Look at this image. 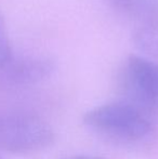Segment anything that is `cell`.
I'll return each mask as SVG.
<instances>
[{
  "label": "cell",
  "mask_w": 158,
  "mask_h": 159,
  "mask_svg": "<svg viewBox=\"0 0 158 159\" xmlns=\"http://www.w3.org/2000/svg\"><path fill=\"white\" fill-rule=\"evenodd\" d=\"M82 122L97 133L124 142H137L153 131L152 111L124 100L106 103L88 111Z\"/></svg>",
  "instance_id": "6da1fadb"
},
{
  "label": "cell",
  "mask_w": 158,
  "mask_h": 159,
  "mask_svg": "<svg viewBox=\"0 0 158 159\" xmlns=\"http://www.w3.org/2000/svg\"><path fill=\"white\" fill-rule=\"evenodd\" d=\"M52 127L23 111H0V151L16 155L38 153L54 143Z\"/></svg>",
  "instance_id": "7a4b0ae2"
},
{
  "label": "cell",
  "mask_w": 158,
  "mask_h": 159,
  "mask_svg": "<svg viewBox=\"0 0 158 159\" xmlns=\"http://www.w3.org/2000/svg\"><path fill=\"white\" fill-rule=\"evenodd\" d=\"M120 88L124 98L153 111L158 107V63L131 54L120 76Z\"/></svg>",
  "instance_id": "3957f363"
},
{
  "label": "cell",
  "mask_w": 158,
  "mask_h": 159,
  "mask_svg": "<svg viewBox=\"0 0 158 159\" xmlns=\"http://www.w3.org/2000/svg\"><path fill=\"white\" fill-rule=\"evenodd\" d=\"M55 70V63L47 57H25L10 62L1 69L2 78L8 84L32 86L48 79Z\"/></svg>",
  "instance_id": "277c9868"
},
{
  "label": "cell",
  "mask_w": 158,
  "mask_h": 159,
  "mask_svg": "<svg viewBox=\"0 0 158 159\" xmlns=\"http://www.w3.org/2000/svg\"><path fill=\"white\" fill-rule=\"evenodd\" d=\"M115 9L134 19L139 25L158 30V0H107Z\"/></svg>",
  "instance_id": "5b68a950"
},
{
  "label": "cell",
  "mask_w": 158,
  "mask_h": 159,
  "mask_svg": "<svg viewBox=\"0 0 158 159\" xmlns=\"http://www.w3.org/2000/svg\"><path fill=\"white\" fill-rule=\"evenodd\" d=\"M132 40L135 48L148 57H158V30L139 25L133 32Z\"/></svg>",
  "instance_id": "8992f818"
},
{
  "label": "cell",
  "mask_w": 158,
  "mask_h": 159,
  "mask_svg": "<svg viewBox=\"0 0 158 159\" xmlns=\"http://www.w3.org/2000/svg\"><path fill=\"white\" fill-rule=\"evenodd\" d=\"M12 48L7 33L6 21L0 12V70L12 60Z\"/></svg>",
  "instance_id": "52a82bcc"
},
{
  "label": "cell",
  "mask_w": 158,
  "mask_h": 159,
  "mask_svg": "<svg viewBox=\"0 0 158 159\" xmlns=\"http://www.w3.org/2000/svg\"><path fill=\"white\" fill-rule=\"evenodd\" d=\"M61 159H106L102 156H95V155H73L63 157Z\"/></svg>",
  "instance_id": "ba28073f"
},
{
  "label": "cell",
  "mask_w": 158,
  "mask_h": 159,
  "mask_svg": "<svg viewBox=\"0 0 158 159\" xmlns=\"http://www.w3.org/2000/svg\"><path fill=\"white\" fill-rule=\"evenodd\" d=\"M0 159H2V157H1V156H0Z\"/></svg>",
  "instance_id": "9c48e42d"
}]
</instances>
